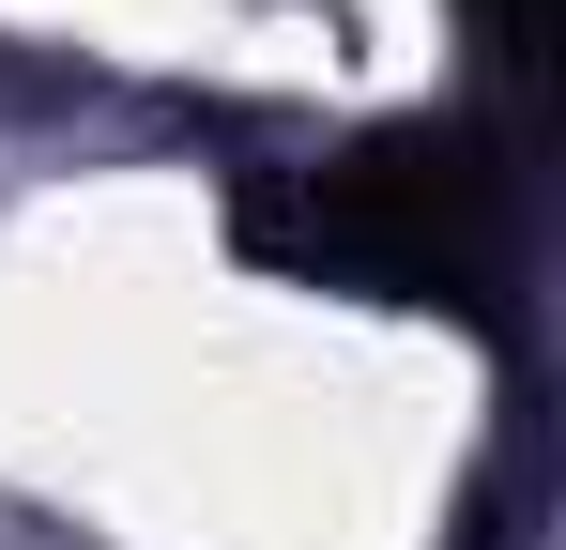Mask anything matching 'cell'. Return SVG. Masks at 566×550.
I'll return each instance as SVG.
<instances>
[{
	"label": "cell",
	"instance_id": "2",
	"mask_svg": "<svg viewBox=\"0 0 566 550\" xmlns=\"http://www.w3.org/2000/svg\"><path fill=\"white\" fill-rule=\"evenodd\" d=\"M536 15H552V0H474V31H490L505 62H536Z\"/></svg>",
	"mask_w": 566,
	"mask_h": 550
},
{
	"label": "cell",
	"instance_id": "1",
	"mask_svg": "<svg viewBox=\"0 0 566 550\" xmlns=\"http://www.w3.org/2000/svg\"><path fill=\"white\" fill-rule=\"evenodd\" d=\"M245 230L306 275H368V290H474L490 275V230H505V169L474 123H429V138H368L337 169L245 199Z\"/></svg>",
	"mask_w": 566,
	"mask_h": 550
}]
</instances>
